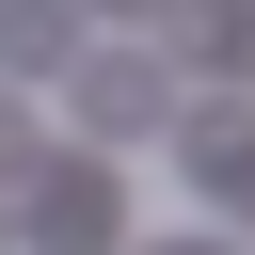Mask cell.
<instances>
[{"instance_id": "obj_8", "label": "cell", "mask_w": 255, "mask_h": 255, "mask_svg": "<svg viewBox=\"0 0 255 255\" xmlns=\"http://www.w3.org/2000/svg\"><path fill=\"white\" fill-rule=\"evenodd\" d=\"M112 16H143V0H112Z\"/></svg>"}, {"instance_id": "obj_5", "label": "cell", "mask_w": 255, "mask_h": 255, "mask_svg": "<svg viewBox=\"0 0 255 255\" xmlns=\"http://www.w3.org/2000/svg\"><path fill=\"white\" fill-rule=\"evenodd\" d=\"M191 64L207 80H255V0H191Z\"/></svg>"}, {"instance_id": "obj_6", "label": "cell", "mask_w": 255, "mask_h": 255, "mask_svg": "<svg viewBox=\"0 0 255 255\" xmlns=\"http://www.w3.org/2000/svg\"><path fill=\"white\" fill-rule=\"evenodd\" d=\"M0 175H32V128H16V96H0Z\"/></svg>"}, {"instance_id": "obj_2", "label": "cell", "mask_w": 255, "mask_h": 255, "mask_svg": "<svg viewBox=\"0 0 255 255\" xmlns=\"http://www.w3.org/2000/svg\"><path fill=\"white\" fill-rule=\"evenodd\" d=\"M16 239H32V255H112V239H128L112 159H80V143H64V159H32V175H16Z\"/></svg>"}, {"instance_id": "obj_4", "label": "cell", "mask_w": 255, "mask_h": 255, "mask_svg": "<svg viewBox=\"0 0 255 255\" xmlns=\"http://www.w3.org/2000/svg\"><path fill=\"white\" fill-rule=\"evenodd\" d=\"M175 143H191V175H207L223 207H255V96H207V112L175 128Z\"/></svg>"}, {"instance_id": "obj_1", "label": "cell", "mask_w": 255, "mask_h": 255, "mask_svg": "<svg viewBox=\"0 0 255 255\" xmlns=\"http://www.w3.org/2000/svg\"><path fill=\"white\" fill-rule=\"evenodd\" d=\"M64 112H80V159H128V143L175 128V64L159 48H80L64 64Z\"/></svg>"}, {"instance_id": "obj_7", "label": "cell", "mask_w": 255, "mask_h": 255, "mask_svg": "<svg viewBox=\"0 0 255 255\" xmlns=\"http://www.w3.org/2000/svg\"><path fill=\"white\" fill-rule=\"evenodd\" d=\"M143 255H223V239H143Z\"/></svg>"}, {"instance_id": "obj_3", "label": "cell", "mask_w": 255, "mask_h": 255, "mask_svg": "<svg viewBox=\"0 0 255 255\" xmlns=\"http://www.w3.org/2000/svg\"><path fill=\"white\" fill-rule=\"evenodd\" d=\"M96 32H80V0H0V80H64Z\"/></svg>"}]
</instances>
